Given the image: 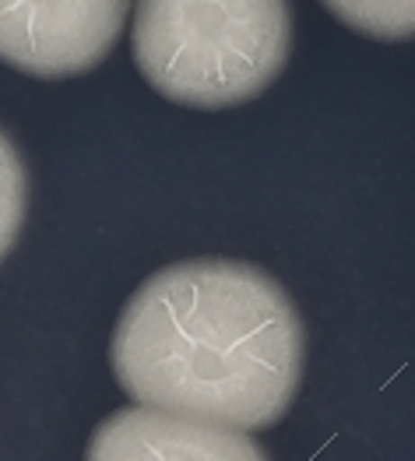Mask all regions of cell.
<instances>
[{
    "mask_svg": "<svg viewBox=\"0 0 415 461\" xmlns=\"http://www.w3.org/2000/svg\"><path fill=\"white\" fill-rule=\"evenodd\" d=\"M306 331L257 265L194 258L149 275L123 303L110 370L131 402L267 429L300 394Z\"/></svg>",
    "mask_w": 415,
    "mask_h": 461,
    "instance_id": "1",
    "label": "cell"
},
{
    "mask_svg": "<svg viewBox=\"0 0 415 461\" xmlns=\"http://www.w3.org/2000/svg\"><path fill=\"white\" fill-rule=\"evenodd\" d=\"M131 53L151 88L187 110L257 99L293 53L289 0H134Z\"/></svg>",
    "mask_w": 415,
    "mask_h": 461,
    "instance_id": "2",
    "label": "cell"
},
{
    "mask_svg": "<svg viewBox=\"0 0 415 461\" xmlns=\"http://www.w3.org/2000/svg\"><path fill=\"white\" fill-rule=\"evenodd\" d=\"M131 0H0V64L60 81L99 68L123 36Z\"/></svg>",
    "mask_w": 415,
    "mask_h": 461,
    "instance_id": "3",
    "label": "cell"
},
{
    "mask_svg": "<svg viewBox=\"0 0 415 461\" xmlns=\"http://www.w3.org/2000/svg\"><path fill=\"white\" fill-rule=\"evenodd\" d=\"M85 455L92 461H254L267 451L250 429L201 420L158 405H127L95 426Z\"/></svg>",
    "mask_w": 415,
    "mask_h": 461,
    "instance_id": "4",
    "label": "cell"
},
{
    "mask_svg": "<svg viewBox=\"0 0 415 461\" xmlns=\"http://www.w3.org/2000/svg\"><path fill=\"white\" fill-rule=\"evenodd\" d=\"M341 25L370 39H415V0H320Z\"/></svg>",
    "mask_w": 415,
    "mask_h": 461,
    "instance_id": "5",
    "label": "cell"
},
{
    "mask_svg": "<svg viewBox=\"0 0 415 461\" xmlns=\"http://www.w3.org/2000/svg\"><path fill=\"white\" fill-rule=\"evenodd\" d=\"M29 212V173L14 141L0 131V261L11 254Z\"/></svg>",
    "mask_w": 415,
    "mask_h": 461,
    "instance_id": "6",
    "label": "cell"
}]
</instances>
